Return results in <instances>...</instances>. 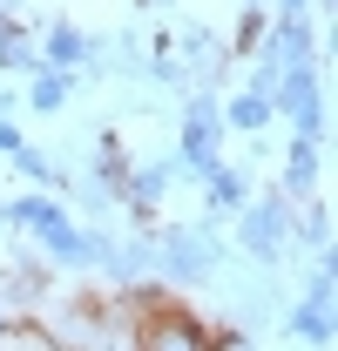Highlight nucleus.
<instances>
[{
	"instance_id": "f257e3e1",
	"label": "nucleus",
	"mask_w": 338,
	"mask_h": 351,
	"mask_svg": "<svg viewBox=\"0 0 338 351\" xmlns=\"http://www.w3.org/2000/svg\"><path fill=\"white\" fill-rule=\"evenodd\" d=\"M135 351H210V345H203V331H196L183 311H156V317L142 324V345Z\"/></svg>"
},
{
	"instance_id": "423d86ee",
	"label": "nucleus",
	"mask_w": 338,
	"mask_h": 351,
	"mask_svg": "<svg viewBox=\"0 0 338 351\" xmlns=\"http://www.w3.org/2000/svg\"><path fill=\"white\" fill-rule=\"evenodd\" d=\"M325 277H318V298H311V311H304V317H297V331H304V338H332V317H325Z\"/></svg>"
},
{
	"instance_id": "1a4fd4ad",
	"label": "nucleus",
	"mask_w": 338,
	"mask_h": 351,
	"mask_svg": "<svg viewBox=\"0 0 338 351\" xmlns=\"http://www.w3.org/2000/svg\"><path fill=\"white\" fill-rule=\"evenodd\" d=\"M75 54H82V41H75V34L61 27V34H54V61H75Z\"/></svg>"
},
{
	"instance_id": "39448f33",
	"label": "nucleus",
	"mask_w": 338,
	"mask_h": 351,
	"mask_svg": "<svg viewBox=\"0 0 338 351\" xmlns=\"http://www.w3.org/2000/svg\"><path fill=\"white\" fill-rule=\"evenodd\" d=\"M284 101L297 108V122H304V129H318V88L304 82V75H291V95H284Z\"/></svg>"
},
{
	"instance_id": "20e7f679",
	"label": "nucleus",
	"mask_w": 338,
	"mask_h": 351,
	"mask_svg": "<svg viewBox=\"0 0 338 351\" xmlns=\"http://www.w3.org/2000/svg\"><path fill=\"white\" fill-rule=\"evenodd\" d=\"M183 156H190L196 169H210V108H203V101L190 108V149H183Z\"/></svg>"
},
{
	"instance_id": "6e6552de",
	"label": "nucleus",
	"mask_w": 338,
	"mask_h": 351,
	"mask_svg": "<svg viewBox=\"0 0 338 351\" xmlns=\"http://www.w3.org/2000/svg\"><path fill=\"white\" fill-rule=\"evenodd\" d=\"M230 122H237V129H257V122H264V101H237Z\"/></svg>"
},
{
	"instance_id": "0eeeda50",
	"label": "nucleus",
	"mask_w": 338,
	"mask_h": 351,
	"mask_svg": "<svg viewBox=\"0 0 338 351\" xmlns=\"http://www.w3.org/2000/svg\"><path fill=\"white\" fill-rule=\"evenodd\" d=\"M210 189H216V203H223V210H237V203H244V182H237V176H223V169L210 176Z\"/></svg>"
},
{
	"instance_id": "f03ea898",
	"label": "nucleus",
	"mask_w": 338,
	"mask_h": 351,
	"mask_svg": "<svg viewBox=\"0 0 338 351\" xmlns=\"http://www.w3.org/2000/svg\"><path fill=\"white\" fill-rule=\"evenodd\" d=\"M169 263H176L183 277H203V270H210V243H203V237H183V230H176V237H169Z\"/></svg>"
},
{
	"instance_id": "7ed1b4c3",
	"label": "nucleus",
	"mask_w": 338,
	"mask_h": 351,
	"mask_svg": "<svg viewBox=\"0 0 338 351\" xmlns=\"http://www.w3.org/2000/svg\"><path fill=\"white\" fill-rule=\"evenodd\" d=\"M278 230H284V210H251V217H244V243H251V250H271Z\"/></svg>"
}]
</instances>
